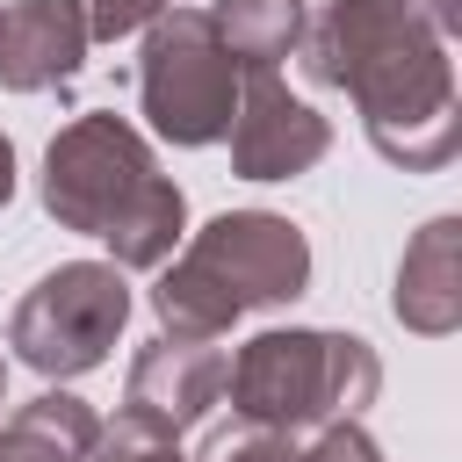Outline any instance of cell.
<instances>
[{
	"label": "cell",
	"mask_w": 462,
	"mask_h": 462,
	"mask_svg": "<svg viewBox=\"0 0 462 462\" xmlns=\"http://www.w3.org/2000/svg\"><path fill=\"white\" fill-rule=\"evenodd\" d=\"M79 7H87V36H94V43H116V36L152 29L173 0H79Z\"/></svg>",
	"instance_id": "obj_14"
},
{
	"label": "cell",
	"mask_w": 462,
	"mask_h": 462,
	"mask_svg": "<svg viewBox=\"0 0 462 462\" xmlns=\"http://www.w3.org/2000/svg\"><path fill=\"white\" fill-rule=\"evenodd\" d=\"M375 390H383L375 346L361 332H325V325L253 332L224 368V397L253 433H318L332 419H361Z\"/></svg>",
	"instance_id": "obj_4"
},
{
	"label": "cell",
	"mask_w": 462,
	"mask_h": 462,
	"mask_svg": "<svg viewBox=\"0 0 462 462\" xmlns=\"http://www.w3.org/2000/svg\"><path fill=\"white\" fill-rule=\"evenodd\" d=\"M310 282V238L274 209L209 217L152 289V318L173 339H224L245 310H282Z\"/></svg>",
	"instance_id": "obj_3"
},
{
	"label": "cell",
	"mask_w": 462,
	"mask_h": 462,
	"mask_svg": "<svg viewBox=\"0 0 462 462\" xmlns=\"http://www.w3.org/2000/svg\"><path fill=\"white\" fill-rule=\"evenodd\" d=\"M43 209L65 231L101 238L116 253V267H166L173 245L188 238L180 188L159 173L152 144L108 108L72 116L51 137V152H43Z\"/></svg>",
	"instance_id": "obj_2"
},
{
	"label": "cell",
	"mask_w": 462,
	"mask_h": 462,
	"mask_svg": "<svg viewBox=\"0 0 462 462\" xmlns=\"http://www.w3.org/2000/svg\"><path fill=\"white\" fill-rule=\"evenodd\" d=\"M296 51L310 79L354 94L361 130L390 166L440 173L462 152L448 0H325Z\"/></svg>",
	"instance_id": "obj_1"
},
{
	"label": "cell",
	"mask_w": 462,
	"mask_h": 462,
	"mask_svg": "<svg viewBox=\"0 0 462 462\" xmlns=\"http://www.w3.org/2000/svg\"><path fill=\"white\" fill-rule=\"evenodd\" d=\"M0 397H7V361H0Z\"/></svg>",
	"instance_id": "obj_16"
},
{
	"label": "cell",
	"mask_w": 462,
	"mask_h": 462,
	"mask_svg": "<svg viewBox=\"0 0 462 462\" xmlns=\"http://www.w3.org/2000/svg\"><path fill=\"white\" fill-rule=\"evenodd\" d=\"M137 108L166 144H217L238 108V65L217 43L202 7H166L144 29L137 58Z\"/></svg>",
	"instance_id": "obj_6"
},
{
	"label": "cell",
	"mask_w": 462,
	"mask_h": 462,
	"mask_svg": "<svg viewBox=\"0 0 462 462\" xmlns=\"http://www.w3.org/2000/svg\"><path fill=\"white\" fill-rule=\"evenodd\" d=\"M209 14V29H217V43L231 51V65H238V79H267L296 43H303V0H209L202 7Z\"/></svg>",
	"instance_id": "obj_11"
},
{
	"label": "cell",
	"mask_w": 462,
	"mask_h": 462,
	"mask_svg": "<svg viewBox=\"0 0 462 462\" xmlns=\"http://www.w3.org/2000/svg\"><path fill=\"white\" fill-rule=\"evenodd\" d=\"M224 137H231V166L245 180H296L332 152V123L310 101H296L274 72L238 87V108H231Z\"/></svg>",
	"instance_id": "obj_7"
},
{
	"label": "cell",
	"mask_w": 462,
	"mask_h": 462,
	"mask_svg": "<svg viewBox=\"0 0 462 462\" xmlns=\"http://www.w3.org/2000/svg\"><path fill=\"white\" fill-rule=\"evenodd\" d=\"M7 195H14V144L0 137V202H7Z\"/></svg>",
	"instance_id": "obj_15"
},
{
	"label": "cell",
	"mask_w": 462,
	"mask_h": 462,
	"mask_svg": "<svg viewBox=\"0 0 462 462\" xmlns=\"http://www.w3.org/2000/svg\"><path fill=\"white\" fill-rule=\"evenodd\" d=\"M94 440H101L94 404H79L72 390H43L0 426V462H87Z\"/></svg>",
	"instance_id": "obj_12"
},
{
	"label": "cell",
	"mask_w": 462,
	"mask_h": 462,
	"mask_svg": "<svg viewBox=\"0 0 462 462\" xmlns=\"http://www.w3.org/2000/svg\"><path fill=\"white\" fill-rule=\"evenodd\" d=\"M87 462H188V455H180V440H173V433H159L152 419L123 411L116 426H101V440H94V455H87Z\"/></svg>",
	"instance_id": "obj_13"
},
{
	"label": "cell",
	"mask_w": 462,
	"mask_h": 462,
	"mask_svg": "<svg viewBox=\"0 0 462 462\" xmlns=\"http://www.w3.org/2000/svg\"><path fill=\"white\" fill-rule=\"evenodd\" d=\"M390 310H397L411 332H426V339H448V332L462 325V217H433V224L404 245Z\"/></svg>",
	"instance_id": "obj_10"
},
{
	"label": "cell",
	"mask_w": 462,
	"mask_h": 462,
	"mask_svg": "<svg viewBox=\"0 0 462 462\" xmlns=\"http://www.w3.org/2000/svg\"><path fill=\"white\" fill-rule=\"evenodd\" d=\"M224 368H231V354L217 339H173V332H159L130 361L123 411H137V419H152L159 433L180 440L188 426H202L224 404Z\"/></svg>",
	"instance_id": "obj_8"
},
{
	"label": "cell",
	"mask_w": 462,
	"mask_h": 462,
	"mask_svg": "<svg viewBox=\"0 0 462 462\" xmlns=\"http://www.w3.org/2000/svg\"><path fill=\"white\" fill-rule=\"evenodd\" d=\"M130 325V282L116 260H65L51 267L7 318V346L22 368L51 375V383H72L87 368L108 361V346L123 339Z\"/></svg>",
	"instance_id": "obj_5"
},
{
	"label": "cell",
	"mask_w": 462,
	"mask_h": 462,
	"mask_svg": "<svg viewBox=\"0 0 462 462\" xmlns=\"http://www.w3.org/2000/svg\"><path fill=\"white\" fill-rule=\"evenodd\" d=\"M87 7L79 0H14L0 7V87L7 94H43L65 87L87 58Z\"/></svg>",
	"instance_id": "obj_9"
}]
</instances>
